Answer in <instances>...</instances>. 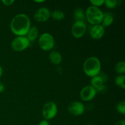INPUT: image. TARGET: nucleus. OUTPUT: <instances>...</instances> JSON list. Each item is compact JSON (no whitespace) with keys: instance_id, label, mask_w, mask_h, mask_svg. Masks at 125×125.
Instances as JSON below:
<instances>
[{"instance_id":"obj_1","label":"nucleus","mask_w":125,"mask_h":125,"mask_svg":"<svg viewBox=\"0 0 125 125\" xmlns=\"http://www.w3.org/2000/svg\"><path fill=\"white\" fill-rule=\"evenodd\" d=\"M12 32L18 36H25L31 28V21L28 15L20 13L15 16L10 24Z\"/></svg>"},{"instance_id":"obj_2","label":"nucleus","mask_w":125,"mask_h":125,"mask_svg":"<svg viewBox=\"0 0 125 125\" xmlns=\"http://www.w3.org/2000/svg\"><path fill=\"white\" fill-rule=\"evenodd\" d=\"M83 70L86 75L90 77L97 76L101 70V62L96 57L87 59L83 65Z\"/></svg>"},{"instance_id":"obj_3","label":"nucleus","mask_w":125,"mask_h":125,"mask_svg":"<svg viewBox=\"0 0 125 125\" xmlns=\"http://www.w3.org/2000/svg\"><path fill=\"white\" fill-rule=\"evenodd\" d=\"M85 15L90 24L96 25L101 23L103 13L98 7L91 6L87 9Z\"/></svg>"},{"instance_id":"obj_4","label":"nucleus","mask_w":125,"mask_h":125,"mask_svg":"<svg viewBox=\"0 0 125 125\" xmlns=\"http://www.w3.org/2000/svg\"><path fill=\"white\" fill-rule=\"evenodd\" d=\"M39 44L42 50L50 51L53 48L54 46V39L49 33H43L39 37Z\"/></svg>"},{"instance_id":"obj_5","label":"nucleus","mask_w":125,"mask_h":125,"mask_svg":"<svg viewBox=\"0 0 125 125\" xmlns=\"http://www.w3.org/2000/svg\"><path fill=\"white\" fill-rule=\"evenodd\" d=\"M57 112V107L56 104L52 101H49L45 104L42 109V115L45 120L53 118Z\"/></svg>"},{"instance_id":"obj_6","label":"nucleus","mask_w":125,"mask_h":125,"mask_svg":"<svg viewBox=\"0 0 125 125\" xmlns=\"http://www.w3.org/2000/svg\"><path fill=\"white\" fill-rule=\"evenodd\" d=\"M30 42L26 36H18L11 43V47L16 51H21L29 46Z\"/></svg>"},{"instance_id":"obj_7","label":"nucleus","mask_w":125,"mask_h":125,"mask_svg":"<svg viewBox=\"0 0 125 125\" xmlns=\"http://www.w3.org/2000/svg\"><path fill=\"white\" fill-rule=\"evenodd\" d=\"M86 31V25L84 21H75L72 28V33L76 39L82 37Z\"/></svg>"},{"instance_id":"obj_8","label":"nucleus","mask_w":125,"mask_h":125,"mask_svg":"<svg viewBox=\"0 0 125 125\" xmlns=\"http://www.w3.org/2000/svg\"><path fill=\"white\" fill-rule=\"evenodd\" d=\"M96 94V90L92 85H87L82 89L80 92V97L83 101H88L93 100Z\"/></svg>"},{"instance_id":"obj_9","label":"nucleus","mask_w":125,"mask_h":125,"mask_svg":"<svg viewBox=\"0 0 125 125\" xmlns=\"http://www.w3.org/2000/svg\"><path fill=\"white\" fill-rule=\"evenodd\" d=\"M68 111L71 114L73 115H81L84 112L85 107L82 103L79 101H74L69 104Z\"/></svg>"},{"instance_id":"obj_10","label":"nucleus","mask_w":125,"mask_h":125,"mask_svg":"<svg viewBox=\"0 0 125 125\" xmlns=\"http://www.w3.org/2000/svg\"><path fill=\"white\" fill-rule=\"evenodd\" d=\"M51 17V12L46 7H40L34 14V20L38 22L47 21Z\"/></svg>"},{"instance_id":"obj_11","label":"nucleus","mask_w":125,"mask_h":125,"mask_svg":"<svg viewBox=\"0 0 125 125\" xmlns=\"http://www.w3.org/2000/svg\"><path fill=\"white\" fill-rule=\"evenodd\" d=\"M105 32L104 28L101 24L94 25L90 31V35L93 39L98 40L102 37Z\"/></svg>"},{"instance_id":"obj_12","label":"nucleus","mask_w":125,"mask_h":125,"mask_svg":"<svg viewBox=\"0 0 125 125\" xmlns=\"http://www.w3.org/2000/svg\"><path fill=\"white\" fill-rule=\"evenodd\" d=\"M114 15L111 12H106L103 13V19L101 21V25L104 28L111 25L114 21Z\"/></svg>"},{"instance_id":"obj_13","label":"nucleus","mask_w":125,"mask_h":125,"mask_svg":"<svg viewBox=\"0 0 125 125\" xmlns=\"http://www.w3.org/2000/svg\"><path fill=\"white\" fill-rule=\"evenodd\" d=\"M39 35V31L35 26L31 27L28 31L26 35L27 39L29 42H34L36 40Z\"/></svg>"},{"instance_id":"obj_14","label":"nucleus","mask_w":125,"mask_h":125,"mask_svg":"<svg viewBox=\"0 0 125 125\" xmlns=\"http://www.w3.org/2000/svg\"><path fill=\"white\" fill-rule=\"evenodd\" d=\"M49 58L51 63L55 65H58L62 61V56L61 54L56 51H52L49 55Z\"/></svg>"},{"instance_id":"obj_15","label":"nucleus","mask_w":125,"mask_h":125,"mask_svg":"<svg viewBox=\"0 0 125 125\" xmlns=\"http://www.w3.org/2000/svg\"><path fill=\"white\" fill-rule=\"evenodd\" d=\"M85 17V13L81 8L76 9L74 12V18L75 21H84Z\"/></svg>"},{"instance_id":"obj_16","label":"nucleus","mask_w":125,"mask_h":125,"mask_svg":"<svg viewBox=\"0 0 125 125\" xmlns=\"http://www.w3.org/2000/svg\"><path fill=\"white\" fill-rule=\"evenodd\" d=\"M104 81L102 79V78L100 76L97 75L96 76H94L91 79V85L95 89H98L104 85Z\"/></svg>"},{"instance_id":"obj_17","label":"nucleus","mask_w":125,"mask_h":125,"mask_svg":"<svg viewBox=\"0 0 125 125\" xmlns=\"http://www.w3.org/2000/svg\"><path fill=\"white\" fill-rule=\"evenodd\" d=\"M51 17L55 20L60 21L65 18V14L63 12L59 10H56L51 13Z\"/></svg>"},{"instance_id":"obj_18","label":"nucleus","mask_w":125,"mask_h":125,"mask_svg":"<svg viewBox=\"0 0 125 125\" xmlns=\"http://www.w3.org/2000/svg\"><path fill=\"white\" fill-rule=\"evenodd\" d=\"M125 76L123 74H120V75L118 76L117 78H115V84L117 85H118L119 87L122 88V89H125Z\"/></svg>"},{"instance_id":"obj_19","label":"nucleus","mask_w":125,"mask_h":125,"mask_svg":"<svg viewBox=\"0 0 125 125\" xmlns=\"http://www.w3.org/2000/svg\"><path fill=\"white\" fill-rule=\"evenodd\" d=\"M115 71L120 74H123L125 72V63L124 61L118 62L115 65Z\"/></svg>"},{"instance_id":"obj_20","label":"nucleus","mask_w":125,"mask_h":125,"mask_svg":"<svg viewBox=\"0 0 125 125\" xmlns=\"http://www.w3.org/2000/svg\"><path fill=\"white\" fill-rule=\"evenodd\" d=\"M117 110L120 114L122 115L125 114V101H122L120 102L117 106Z\"/></svg>"},{"instance_id":"obj_21","label":"nucleus","mask_w":125,"mask_h":125,"mask_svg":"<svg viewBox=\"0 0 125 125\" xmlns=\"http://www.w3.org/2000/svg\"><path fill=\"white\" fill-rule=\"evenodd\" d=\"M117 2L118 1L116 0H106L104 1V4L107 8L112 9L115 7V6L117 5Z\"/></svg>"},{"instance_id":"obj_22","label":"nucleus","mask_w":125,"mask_h":125,"mask_svg":"<svg viewBox=\"0 0 125 125\" xmlns=\"http://www.w3.org/2000/svg\"><path fill=\"white\" fill-rule=\"evenodd\" d=\"M90 3L95 7H98V6H102L104 3V0H92L90 1Z\"/></svg>"},{"instance_id":"obj_23","label":"nucleus","mask_w":125,"mask_h":125,"mask_svg":"<svg viewBox=\"0 0 125 125\" xmlns=\"http://www.w3.org/2000/svg\"><path fill=\"white\" fill-rule=\"evenodd\" d=\"M96 90V93L97 92H99L100 93V94H104V93H105L106 92V90H107V87L106 86V85H103L102 86L98 88V89H95Z\"/></svg>"},{"instance_id":"obj_24","label":"nucleus","mask_w":125,"mask_h":125,"mask_svg":"<svg viewBox=\"0 0 125 125\" xmlns=\"http://www.w3.org/2000/svg\"><path fill=\"white\" fill-rule=\"evenodd\" d=\"M1 2L5 6H10L14 2V1L13 0H2Z\"/></svg>"},{"instance_id":"obj_25","label":"nucleus","mask_w":125,"mask_h":125,"mask_svg":"<svg viewBox=\"0 0 125 125\" xmlns=\"http://www.w3.org/2000/svg\"><path fill=\"white\" fill-rule=\"evenodd\" d=\"M98 75L100 76L102 78V79L103 80L104 83H105V82H106L107 81L108 78H107V75H106V74H104V73H100L98 74Z\"/></svg>"},{"instance_id":"obj_26","label":"nucleus","mask_w":125,"mask_h":125,"mask_svg":"<svg viewBox=\"0 0 125 125\" xmlns=\"http://www.w3.org/2000/svg\"><path fill=\"white\" fill-rule=\"evenodd\" d=\"M38 125H50V124H49L47 120H44L41 121V122L39 123V124Z\"/></svg>"},{"instance_id":"obj_27","label":"nucleus","mask_w":125,"mask_h":125,"mask_svg":"<svg viewBox=\"0 0 125 125\" xmlns=\"http://www.w3.org/2000/svg\"><path fill=\"white\" fill-rule=\"evenodd\" d=\"M115 125H125V120H120L116 123Z\"/></svg>"},{"instance_id":"obj_28","label":"nucleus","mask_w":125,"mask_h":125,"mask_svg":"<svg viewBox=\"0 0 125 125\" xmlns=\"http://www.w3.org/2000/svg\"><path fill=\"white\" fill-rule=\"evenodd\" d=\"M4 84H2L1 82H0V93L2 92H4Z\"/></svg>"},{"instance_id":"obj_29","label":"nucleus","mask_w":125,"mask_h":125,"mask_svg":"<svg viewBox=\"0 0 125 125\" xmlns=\"http://www.w3.org/2000/svg\"><path fill=\"white\" fill-rule=\"evenodd\" d=\"M2 72H3V70H2V67H1V66H0V78H1V77L2 76Z\"/></svg>"},{"instance_id":"obj_30","label":"nucleus","mask_w":125,"mask_h":125,"mask_svg":"<svg viewBox=\"0 0 125 125\" xmlns=\"http://www.w3.org/2000/svg\"><path fill=\"white\" fill-rule=\"evenodd\" d=\"M35 2H37V3H40V2H45V1H43V0H41V1H35Z\"/></svg>"},{"instance_id":"obj_31","label":"nucleus","mask_w":125,"mask_h":125,"mask_svg":"<svg viewBox=\"0 0 125 125\" xmlns=\"http://www.w3.org/2000/svg\"></svg>"}]
</instances>
